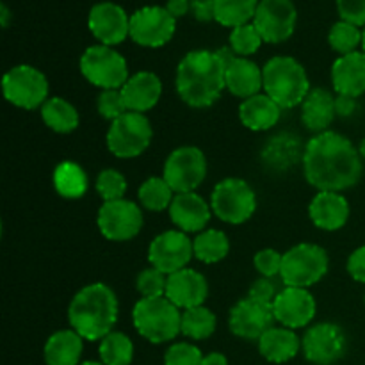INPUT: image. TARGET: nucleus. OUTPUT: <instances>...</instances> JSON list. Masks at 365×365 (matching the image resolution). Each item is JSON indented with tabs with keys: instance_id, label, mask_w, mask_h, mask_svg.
<instances>
[{
	"instance_id": "1",
	"label": "nucleus",
	"mask_w": 365,
	"mask_h": 365,
	"mask_svg": "<svg viewBox=\"0 0 365 365\" xmlns=\"http://www.w3.org/2000/svg\"><path fill=\"white\" fill-rule=\"evenodd\" d=\"M305 178L317 191L342 192L359 184L362 177V157L346 135L321 132L305 146Z\"/></svg>"
},
{
	"instance_id": "2",
	"label": "nucleus",
	"mask_w": 365,
	"mask_h": 365,
	"mask_svg": "<svg viewBox=\"0 0 365 365\" xmlns=\"http://www.w3.org/2000/svg\"><path fill=\"white\" fill-rule=\"evenodd\" d=\"M223 59L216 50H192L185 53L177 68V93L187 106L203 109L220 100L225 86Z\"/></svg>"
},
{
	"instance_id": "3",
	"label": "nucleus",
	"mask_w": 365,
	"mask_h": 365,
	"mask_svg": "<svg viewBox=\"0 0 365 365\" xmlns=\"http://www.w3.org/2000/svg\"><path fill=\"white\" fill-rule=\"evenodd\" d=\"M118 298L107 284L86 285L73 296L68 309V321L71 330L77 331L84 341L95 342L113 331L118 321Z\"/></svg>"
},
{
	"instance_id": "4",
	"label": "nucleus",
	"mask_w": 365,
	"mask_h": 365,
	"mask_svg": "<svg viewBox=\"0 0 365 365\" xmlns=\"http://www.w3.org/2000/svg\"><path fill=\"white\" fill-rule=\"evenodd\" d=\"M264 91L282 109L302 106L310 93V81L307 70L298 59L291 56L271 57L262 68Z\"/></svg>"
},
{
	"instance_id": "5",
	"label": "nucleus",
	"mask_w": 365,
	"mask_h": 365,
	"mask_svg": "<svg viewBox=\"0 0 365 365\" xmlns=\"http://www.w3.org/2000/svg\"><path fill=\"white\" fill-rule=\"evenodd\" d=\"M132 321L138 334L152 344H164L182 334V310L166 296L139 299L132 310Z\"/></svg>"
},
{
	"instance_id": "6",
	"label": "nucleus",
	"mask_w": 365,
	"mask_h": 365,
	"mask_svg": "<svg viewBox=\"0 0 365 365\" xmlns=\"http://www.w3.org/2000/svg\"><path fill=\"white\" fill-rule=\"evenodd\" d=\"M328 253L312 242H302L284 253L280 278L285 287L309 289L328 273Z\"/></svg>"
},
{
	"instance_id": "7",
	"label": "nucleus",
	"mask_w": 365,
	"mask_h": 365,
	"mask_svg": "<svg viewBox=\"0 0 365 365\" xmlns=\"http://www.w3.org/2000/svg\"><path fill=\"white\" fill-rule=\"evenodd\" d=\"M81 73L89 84L103 89H121L130 78L128 64L120 52L107 45H93L81 57Z\"/></svg>"
},
{
	"instance_id": "8",
	"label": "nucleus",
	"mask_w": 365,
	"mask_h": 365,
	"mask_svg": "<svg viewBox=\"0 0 365 365\" xmlns=\"http://www.w3.org/2000/svg\"><path fill=\"white\" fill-rule=\"evenodd\" d=\"M210 209L225 223L242 225L257 210V195L242 178H225L214 187Z\"/></svg>"
},
{
	"instance_id": "9",
	"label": "nucleus",
	"mask_w": 365,
	"mask_h": 365,
	"mask_svg": "<svg viewBox=\"0 0 365 365\" xmlns=\"http://www.w3.org/2000/svg\"><path fill=\"white\" fill-rule=\"evenodd\" d=\"M153 138L152 123L141 113L127 110L123 116L110 121L107 130V148L118 159H134L150 146Z\"/></svg>"
},
{
	"instance_id": "10",
	"label": "nucleus",
	"mask_w": 365,
	"mask_h": 365,
	"mask_svg": "<svg viewBox=\"0 0 365 365\" xmlns=\"http://www.w3.org/2000/svg\"><path fill=\"white\" fill-rule=\"evenodd\" d=\"M4 98L20 109H41L48 100V81L34 66L18 64L2 77Z\"/></svg>"
},
{
	"instance_id": "11",
	"label": "nucleus",
	"mask_w": 365,
	"mask_h": 365,
	"mask_svg": "<svg viewBox=\"0 0 365 365\" xmlns=\"http://www.w3.org/2000/svg\"><path fill=\"white\" fill-rule=\"evenodd\" d=\"M207 177V159L196 146H180L168 155L163 178L175 195L195 192Z\"/></svg>"
},
{
	"instance_id": "12",
	"label": "nucleus",
	"mask_w": 365,
	"mask_h": 365,
	"mask_svg": "<svg viewBox=\"0 0 365 365\" xmlns=\"http://www.w3.org/2000/svg\"><path fill=\"white\" fill-rule=\"evenodd\" d=\"M177 18L163 6H145L130 14L132 41L148 48H159L171 41Z\"/></svg>"
},
{
	"instance_id": "13",
	"label": "nucleus",
	"mask_w": 365,
	"mask_h": 365,
	"mask_svg": "<svg viewBox=\"0 0 365 365\" xmlns=\"http://www.w3.org/2000/svg\"><path fill=\"white\" fill-rule=\"evenodd\" d=\"M96 223L103 237L109 241L123 242L130 241L141 232L145 220L138 203L121 198L114 202H103Z\"/></svg>"
},
{
	"instance_id": "14",
	"label": "nucleus",
	"mask_w": 365,
	"mask_h": 365,
	"mask_svg": "<svg viewBox=\"0 0 365 365\" xmlns=\"http://www.w3.org/2000/svg\"><path fill=\"white\" fill-rule=\"evenodd\" d=\"M192 257H195L192 241L182 230L163 232L150 242V264L168 277L177 273V271L185 269Z\"/></svg>"
},
{
	"instance_id": "15",
	"label": "nucleus",
	"mask_w": 365,
	"mask_h": 365,
	"mask_svg": "<svg viewBox=\"0 0 365 365\" xmlns=\"http://www.w3.org/2000/svg\"><path fill=\"white\" fill-rule=\"evenodd\" d=\"M298 21V9L292 0H260L253 25L266 43L287 41Z\"/></svg>"
},
{
	"instance_id": "16",
	"label": "nucleus",
	"mask_w": 365,
	"mask_h": 365,
	"mask_svg": "<svg viewBox=\"0 0 365 365\" xmlns=\"http://www.w3.org/2000/svg\"><path fill=\"white\" fill-rule=\"evenodd\" d=\"M303 355L316 365H331L346 353V335L337 324L319 323L310 327L302 339Z\"/></svg>"
},
{
	"instance_id": "17",
	"label": "nucleus",
	"mask_w": 365,
	"mask_h": 365,
	"mask_svg": "<svg viewBox=\"0 0 365 365\" xmlns=\"http://www.w3.org/2000/svg\"><path fill=\"white\" fill-rule=\"evenodd\" d=\"M88 27L100 45H120L130 36V16L114 2H98L89 9Z\"/></svg>"
},
{
	"instance_id": "18",
	"label": "nucleus",
	"mask_w": 365,
	"mask_h": 365,
	"mask_svg": "<svg viewBox=\"0 0 365 365\" xmlns=\"http://www.w3.org/2000/svg\"><path fill=\"white\" fill-rule=\"evenodd\" d=\"M273 307L257 302L250 296L235 303L228 317L232 334L246 341H259L269 328H273Z\"/></svg>"
},
{
	"instance_id": "19",
	"label": "nucleus",
	"mask_w": 365,
	"mask_h": 365,
	"mask_svg": "<svg viewBox=\"0 0 365 365\" xmlns=\"http://www.w3.org/2000/svg\"><path fill=\"white\" fill-rule=\"evenodd\" d=\"M271 307H273L274 321L291 330L309 327L317 310L316 299L309 289L299 287H285L284 291L278 292Z\"/></svg>"
},
{
	"instance_id": "20",
	"label": "nucleus",
	"mask_w": 365,
	"mask_h": 365,
	"mask_svg": "<svg viewBox=\"0 0 365 365\" xmlns=\"http://www.w3.org/2000/svg\"><path fill=\"white\" fill-rule=\"evenodd\" d=\"M207 296H209V284L198 271L185 267L168 277L166 298L180 310L202 307Z\"/></svg>"
},
{
	"instance_id": "21",
	"label": "nucleus",
	"mask_w": 365,
	"mask_h": 365,
	"mask_svg": "<svg viewBox=\"0 0 365 365\" xmlns=\"http://www.w3.org/2000/svg\"><path fill=\"white\" fill-rule=\"evenodd\" d=\"M170 217L175 227L182 232H203L209 225L212 209L209 203L196 192H180L175 195L170 205Z\"/></svg>"
},
{
	"instance_id": "22",
	"label": "nucleus",
	"mask_w": 365,
	"mask_h": 365,
	"mask_svg": "<svg viewBox=\"0 0 365 365\" xmlns=\"http://www.w3.org/2000/svg\"><path fill=\"white\" fill-rule=\"evenodd\" d=\"M309 216L319 230H341L349 220V203L341 192L319 191L310 202Z\"/></svg>"
},
{
	"instance_id": "23",
	"label": "nucleus",
	"mask_w": 365,
	"mask_h": 365,
	"mask_svg": "<svg viewBox=\"0 0 365 365\" xmlns=\"http://www.w3.org/2000/svg\"><path fill=\"white\" fill-rule=\"evenodd\" d=\"M127 110L145 114L153 109L163 95V82L153 71H138L130 75L125 86L121 88Z\"/></svg>"
},
{
	"instance_id": "24",
	"label": "nucleus",
	"mask_w": 365,
	"mask_h": 365,
	"mask_svg": "<svg viewBox=\"0 0 365 365\" xmlns=\"http://www.w3.org/2000/svg\"><path fill=\"white\" fill-rule=\"evenodd\" d=\"M331 84L337 95L359 98L365 93V53H346L335 59L331 66Z\"/></svg>"
},
{
	"instance_id": "25",
	"label": "nucleus",
	"mask_w": 365,
	"mask_h": 365,
	"mask_svg": "<svg viewBox=\"0 0 365 365\" xmlns=\"http://www.w3.org/2000/svg\"><path fill=\"white\" fill-rule=\"evenodd\" d=\"M225 86L239 98H250L264 89L262 68L248 57H235L225 70Z\"/></svg>"
},
{
	"instance_id": "26",
	"label": "nucleus",
	"mask_w": 365,
	"mask_h": 365,
	"mask_svg": "<svg viewBox=\"0 0 365 365\" xmlns=\"http://www.w3.org/2000/svg\"><path fill=\"white\" fill-rule=\"evenodd\" d=\"M335 116V96L324 88H314L302 103V121L310 132L321 134L327 132L334 123Z\"/></svg>"
},
{
	"instance_id": "27",
	"label": "nucleus",
	"mask_w": 365,
	"mask_h": 365,
	"mask_svg": "<svg viewBox=\"0 0 365 365\" xmlns=\"http://www.w3.org/2000/svg\"><path fill=\"white\" fill-rule=\"evenodd\" d=\"M282 116V107L266 93L242 100L239 106V120L246 128L253 132L269 130L278 123Z\"/></svg>"
},
{
	"instance_id": "28",
	"label": "nucleus",
	"mask_w": 365,
	"mask_h": 365,
	"mask_svg": "<svg viewBox=\"0 0 365 365\" xmlns=\"http://www.w3.org/2000/svg\"><path fill=\"white\" fill-rule=\"evenodd\" d=\"M302 348V341L294 330L273 327L259 339V351L267 362L285 364L294 359Z\"/></svg>"
},
{
	"instance_id": "29",
	"label": "nucleus",
	"mask_w": 365,
	"mask_h": 365,
	"mask_svg": "<svg viewBox=\"0 0 365 365\" xmlns=\"http://www.w3.org/2000/svg\"><path fill=\"white\" fill-rule=\"evenodd\" d=\"M84 339L75 330H59L52 334L43 348L46 365H81Z\"/></svg>"
},
{
	"instance_id": "30",
	"label": "nucleus",
	"mask_w": 365,
	"mask_h": 365,
	"mask_svg": "<svg viewBox=\"0 0 365 365\" xmlns=\"http://www.w3.org/2000/svg\"><path fill=\"white\" fill-rule=\"evenodd\" d=\"M41 120L57 134H70L78 127V113L68 100L52 96L41 107Z\"/></svg>"
},
{
	"instance_id": "31",
	"label": "nucleus",
	"mask_w": 365,
	"mask_h": 365,
	"mask_svg": "<svg viewBox=\"0 0 365 365\" xmlns=\"http://www.w3.org/2000/svg\"><path fill=\"white\" fill-rule=\"evenodd\" d=\"M53 187L63 198L77 200L88 191V175L78 164L66 160L53 171Z\"/></svg>"
},
{
	"instance_id": "32",
	"label": "nucleus",
	"mask_w": 365,
	"mask_h": 365,
	"mask_svg": "<svg viewBox=\"0 0 365 365\" xmlns=\"http://www.w3.org/2000/svg\"><path fill=\"white\" fill-rule=\"evenodd\" d=\"M260 0H214V20L225 27H239L253 20Z\"/></svg>"
},
{
	"instance_id": "33",
	"label": "nucleus",
	"mask_w": 365,
	"mask_h": 365,
	"mask_svg": "<svg viewBox=\"0 0 365 365\" xmlns=\"http://www.w3.org/2000/svg\"><path fill=\"white\" fill-rule=\"evenodd\" d=\"M192 250L195 257L203 264H216L221 262L230 252V241L227 234L221 230H203L196 235L192 241Z\"/></svg>"
},
{
	"instance_id": "34",
	"label": "nucleus",
	"mask_w": 365,
	"mask_h": 365,
	"mask_svg": "<svg viewBox=\"0 0 365 365\" xmlns=\"http://www.w3.org/2000/svg\"><path fill=\"white\" fill-rule=\"evenodd\" d=\"M138 198L146 210L163 212V210L170 209L175 198V191L163 177H150L139 187Z\"/></svg>"
},
{
	"instance_id": "35",
	"label": "nucleus",
	"mask_w": 365,
	"mask_h": 365,
	"mask_svg": "<svg viewBox=\"0 0 365 365\" xmlns=\"http://www.w3.org/2000/svg\"><path fill=\"white\" fill-rule=\"evenodd\" d=\"M216 316L207 307L182 310V334L192 341H205L216 331Z\"/></svg>"
},
{
	"instance_id": "36",
	"label": "nucleus",
	"mask_w": 365,
	"mask_h": 365,
	"mask_svg": "<svg viewBox=\"0 0 365 365\" xmlns=\"http://www.w3.org/2000/svg\"><path fill=\"white\" fill-rule=\"evenodd\" d=\"M98 355L103 365H130L134 359V344L121 331H110L100 341Z\"/></svg>"
},
{
	"instance_id": "37",
	"label": "nucleus",
	"mask_w": 365,
	"mask_h": 365,
	"mask_svg": "<svg viewBox=\"0 0 365 365\" xmlns=\"http://www.w3.org/2000/svg\"><path fill=\"white\" fill-rule=\"evenodd\" d=\"M328 43L341 56L356 52L359 46L362 45V31L349 21L339 20L331 25L330 32H328Z\"/></svg>"
},
{
	"instance_id": "38",
	"label": "nucleus",
	"mask_w": 365,
	"mask_h": 365,
	"mask_svg": "<svg viewBox=\"0 0 365 365\" xmlns=\"http://www.w3.org/2000/svg\"><path fill=\"white\" fill-rule=\"evenodd\" d=\"M228 43H230V48L234 50L235 56L246 57L255 53L257 50L260 48V45L264 43V39L262 36H260V32L257 31L255 25L245 24L232 29Z\"/></svg>"
},
{
	"instance_id": "39",
	"label": "nucleus",
	"mask_w": 365,
	"mask_h": 365,
	"mask_svg": "<svg viewBox=\"0 0 365 365\" xmlns=\"http://www.w3.org/2000/svg\"><path fill=\"white\" fill-rule=\"evenodd\" d=\"M96 191L102 196L103 202H114L121 200L127 192V180L120 171L107 168L96 178Z\"/></svg>"
},
{
	"instance_id": "40",
	"label": "nucleus",
	"mask_w": 365,
	"mask_h": 365,
	"mask_svg": "<svg viewBox=\"0 0 365 365\" xmlns=\"http://www.w3.org/2000/svg\"><path fill=\"white\" fill-rule=\"evenodd\" d=\"M166 285L168 274L155 269V267L143 269L138 274V280H135V287H138L139 294L143 298H160V296H166Z\"/></svg>"
},
{
	"instance_id": "41",
	"label": "nucleus",
	"mask_w": 365,
	"mask_h": 365,
	"mask_svg": "<svg viewBox=\"0 0 365 365\" xmlns=\"http://www.w3.org/2000/svg\"><path fill=\"white\" fill-rule=\"evenodd\" d=\"M96 109H98L100 116L110 121L123 116L127 113V106H125L121 89H103L96 100Z\"/></svg>"
},
{
	"instance_id": "42",
	"label": "nucleus",
	"mask_w": 365,
	"mask_h": 365,
	"mask_svg": "<svg viewBox=\"0 0 365 365\" xmlns=\"http://www.w3.org/2000/svg\"><path fill=\"white\" fill-rule=\"evenodd\" d=\"M203 355L200 348L189 342H177L168 348L164 365H202Z\"/></svg>"
},
{
	"instance_id": "43",
	"label": "nucleus",
	"mask_w": 365,
	"mask_h": 365,
	"mask_svg": "<svg viewBox=\"0 0 365 365\" xmlns=\"http://www.w3.org/2000/svg\"><path fill=\"white\" fill-rule=\"evenodd\" d=\"M282 262H284V255L277 250H260L259 253L253 259L255 264V269L262 274L264 278H274L277 274H280L282 271Z\"/></svg>"
},
{
	"instance_id": "44",
	"label": "nucleus",
	"mask_w": 365,
	"mask_h": 365,
	"mask_svg": "<svg viewBox=\"0 0 365 365\" xmlns=\"http://www.w3.org/2000/svg\"><path fill=\"white\" fill-rule=\"evenodd\" d=\"M337 11L341 20L365 27V0H337Z\"/></svg>"
},
{
	"instance_id": "45",
	"label": "nucleus",
	"mask_w": 365,
	"mask_h": 365,
	"mask_svg": "<svg viewBox=\"0 0 365 365\" xmlns=\"http://www.w3.org/2000/svg\"><path fill=\"white\" fill-rule=\"evenodd\" d=\"M277 296V285L273 284L271 278H259V280L253 282L252 287H250V298L257 299V302L260 303H266V305H273Z\"/></svg>"
},
{
	"instance_id": "46",
	"label": "nucleus",
	"mask_w": 365,
	"mask_h": 365,
	"mask_svg": "<svg viewBox=\"0 0 365 365\" xmlns=\"http://www.w3.org/2000/svg\"><path fill=\"white\" fill-rule=\"evenodd\" d=\"M346 267H348V273L351 274L353 280L365 284V246H360L349 255Z\"/></svg>"
},
{
	"instance_id": "47",
	"label": "nucleus",
	"mask_w": 365,
	"mask_h": 365,
	"mask_svg": "<svg viewBox=\"0 0 365 365\" xmlns=\"http://www.w3.org/2000/svg\"><path fill=\"white\" fill-rule=\"evenodd\" d=\"M191 9L196 20L209 21L214 18V0H191Z\"/></svg>"
},
{
	"instance_id": "48",
	"label": "nucleus",
	"mask_w": 365,
	"mask_h": 365,
	"mask_svg": "<svg viewBox=\"0 0 365 365\" xmlns=\"http://www.w3.org/2000/svg\"><path fill=\"white\" fill-rule=\"evenodd\" d=\"M356 107H359V103H356V98H353V96H335V113H337V116L349 118L355 113Z\"/></svg>"
},
{
	"instance_id": "49",
	"label": "nucleus",
	"mask_w": 365,
	"mask_h": 365,
	"mask_svg": "<svg viewBox=\"0 0 365 365\" xmlns=\"http://www.w3.org/2000/svg\"><path fill=\"white\" fill-rule=\"evenodd\" d=\"M164 7H166L175 18H180L191 9V0H168Z\"/></svg>"
},
{
	"instance_id": "50",
	"label": "nucleus",
	"mask_w": 365,
	"mask_h": 365,
	"mask_svg": "<svg viewBox=\"0 0 365 365\" xmlns=\"http://www.w3.org/2000/svg\"><path fill=\"white\" fill-rule=\"evenodd\" d=\"M202 365H228V360L223 353H209L203 356Z\"/></svg>"
},
{
	"instance_id": "51",
	"label": "nucleus",
	"mask_w": 365,
	"mask_h": 365,
	"mask_svg": "<svg viewBox=\"0 0 365 365\" xmlns=\"http://www.w3.org/2000/svg\"><path fill=\"white\" fill-rule=\"evenodd\" d=\"M0 11H2V27H7V21H9V11H7L6 4L0 6Z\"/></svg>"
},
{
	"instance_id": "52",
	"label": "nucleus",
	"mask_w": 365,
	"mask_h": 365,
	"mask_svg": "<svg viewBox=\"0 0 365 365\" xmlns=\"http://www.w3.org/2000/svg\"><path fill=\"white\" fill-rule=\"evenodd\" d=\"M359 153H360V157H362V160H365V139H362V143H360Z\"/></svg>"
},
{
	"instance_id": "53",
	"label": "nucleus",
	"mask_w": 365,
	"mask_h": 365,
	"mask_svg": "<svg viewBox=\"0 0 365 365\" xmlns=\"http://www.w3.org/2000/svg\"><path fill=\"white\" fill-rule=\"evenodd\" d=\"M81 365H103L102 362H93V360H88V362H82Z\"/></svg>"
},
{
	"instance_id": "54",
	"label": "nucleus",
	"mask_w": 365,
	"mask_h": 365,
	"mask_svg": "<svg viewBox=\"0 0 365 365\" xmlns=\"http://www.w3.org/2000/svg\"><path fill=\"white\" fill-rule=\"evenodd\" d=\"M362 52L365 53V27H364V31H362Z\"/></svg>"
}]
</instances>
